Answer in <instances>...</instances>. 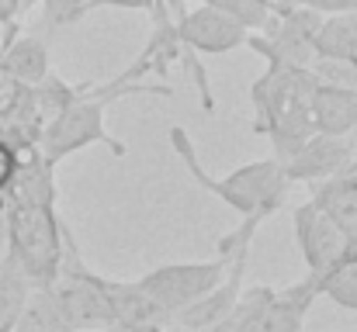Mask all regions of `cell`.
<instances>
[{"mask_svg": "<svg viewBox=\"0 0 357 332\" xmlns=\"http://www.w3.org/2000/svg\"><path fill=\"white\" fill-rule=\"evenodd\" d=\"M312 73L298 66H278L267 63V73L253 80L250 101H253V132L267 135L274 145V159L284 163L309 135V97H312Z\"/></svg>", "mask_w": 357, "mask_h": 332, "instance_id": "1", "label": "cell"}, {"mask_svg": "<svg viewBox=\"0 0 357 332\" xmlns=\"http://www.w3.org/2000/svg\"><path fill=\"white\" fill-rule=\"evenodd\" d=\"M170 145L177 152V159L188 166V173L208 191L215 194L219 201H226L233 212H239L243 219H257V221H267V215H274L281 205H284V194H288V180H284V170L278 159H253L246 166L233 170L229 177H208L195 145H191V135L174 125L170 128Z\"/></svg>", "mask_w": 357, "mask_h": 332, "instance_id": "2", "label": "cell"}, {"mask_svg": "<svg viewBox=\"0 0 357 332\" xmlns=\"http://www.w3.org/2000/svg\"><path fill=\"white\" fill-rule=\"evenodd\" d=\"M7 253L31 287H49L63 263V221L56 205H7Z\"/></svg>", "mask_w": 357, "mask_h": 332, "instance_id": "3", "label": "cell"}, {"mask_svg": "<svg viewBox=\"0 0 357 332\" xmlns=\"http://www.w3.org/2000/svg\"><path fill=\"white\" fill-rule=\"evenodd\" d=\"M174 28H177V38H181V49H184V63L195 77V87L202 94V108L208 114H215V97L208 90V77H205V66L191 56H226L239 45H246V28L239 24L236 17H229L226 10L212 7V3H202V7H191V10H177L174 14Z\"/></svg>", "mask_w": 357, "mask_h": 332, "instance_id": "4", "label": "cell"}, {"mask_svg": "<svg viewBox=\"0 0 357 332\" xmlns=\"http://www.w3.org/2000/svg\"><path fill=\"white\" fill-rule=\"evenodd\" d=\"M319 24H323V14L319 10L302 7V3H291V0H278L271 21L260 31H250L246 35V45L257 56H264L267 63L309 70L312 59H316Z\"/></svg>", "mask_w": 357, "mask_h": 332, "instance_id": "5", "label": "cell"}, {"mask_svg": "<svg viewBox=\"0 0 357 332\" xmlns=\"http://www.w3.org/2000/svg\"><path fill=\"white\" fill-rule=\"evenodd\" d=\"M229 267L233 260L226 256H215L208 263H170V267H156L146 277H139V287L174 319L181 308H188L191 301L208 294L215 284H222Z\"/></svg>", "mask_w": 357, "mask_h": 332, "instance_id": "6", "label": "cell"}, {"mask_svg": "<svg viewBox=\"0 0 357 332\" xmlns=\"http://www.w3.org/2000/svg\"><path fill=\"white\" fill-rule=\"evenodd\" d=\"M295 239H298V249H302L312 277H326L333 267H340L347 256H354V242L312 201L295 208Z\"/></svg>", "mask_w": 357, "mask_h": 332, "instance_id": "7", "label": "cell"}, {"mask_svg": "<svg viewBox=\"0 0 357 332\" xmlns=\"http://www.w3.org/2000/svg\"><path fill=\"white\" fill-rule=\"evenodd\" d=\"M354 159V139L351 135H319L312 132L284 163V180L288 184H319L326 177H337L351 170Z\"/></svg>", "mask_w": 357, "mask_h": 332, "instance_id": "8", "label": "cell"}, {"mask_svg": "<svg viewBox=\"0 0 357 332\" xmlns=\"http://www.w3.org/2000/svg\"><path fill=\"white\" fill-rule=\"evenodd\" d=\"M316 298H323V284L312 274L284 291H271V298L257 308L246 332H302V322L316 305Z\"/></svg>", "mask_w": 357, "mask_h": 332, "instance_id": "9", "label": "cell"}, {"mask_svg": "<svg viewBox=\"0 0 357 332\" xmlns=\"http://www.w3.org/2000/svg\"><path fill=\"white\" fill-rule=\"evenodd\" d=\"M108 305H112V315H115V329L119 332H160L170 326V315L135 284H125V280H108V277H98Z\"/></svg>", "mask_w": 357, "mask_h": 332, "instance_id": "10", "label": "cell"}, {"mask_svg": "<svg viewBox=\"0 0 357 332\" xmlns=\"http://www.w3.org/2000/svg\"><path fill=\"white\" fill-rule=\"evenodd\" d=\"M312 132L319 135H354L357 128V90L316 84L309 97Z\"/></svg>", "mask_w": 357, "mask_h": 332, "instance_id": "11", "label": "cell"}, {"mask_svg": "<svg viewBox=\"0 0 357 332\" xmlns=\"http://www.w3.org/2000/svg\"><path fill=\"white\" fill-rule=\"evenodd\" d=\"M326 219L333 221L351 242H357V180H354V166L326 177L319 184H312V198H309Z\"/></svg>", "mask_w": 357, "mask_h": 332, "instance_id": "12", "label": "cell"}, {"mask_svg": "<svg viewBox=\"0 0 357 332\" xmlns=\"http://www.w3.org/2000/svg\"><path fill=\"white\" fill-rule=\"evenodd\" d=\"M0 63L24 84V87H35L42 84L52 70H49V38L42 35H10L7 45L0 49Z\"/></svg>", "mask_w": 357, "mask_h": 332, "instance_id": "13", "label": "cell"}, {"mask_svg": "<svg viewBox=\"0 0 357 332\" xmlns=\"http://www.w3.org/2000/svg\"><path fill=\"white\" fill-rule=\"evenodd\" d=\"M316 56L357 63V10L354 14H323L316 35Z\"/></svg>", "mask_w": 357, "mask_h": 332, "instance_id": "14", "label": "cell"}, {"mask_svg": "<svg viewBox=\"0 0 357 332\" xmlns=\"http://www.w3.org/2000/svg\"><path fill=\"white\" fill-rule=\"evenodd\" d=\"M28 294H31V284H28L24 270L3 249L0 253V332H10V326L17 322V315L28 301Z\"/></svg>", "mask_w": 357, "mask_h": 332, "instance_id": "15", "label": "cell"}, {"mask_svg": "<svg viewBox=\"0 0 357 332\" xmlns=\"http://www.w3.org/2000/svg\"><path fill=\"white\" fill-rule=\"evenodd\" d=\"M323 284V298L337 301L340 308L357 312V256H347L340 267H333L326 277H319Z\"/></svg>", "mask_w": 357, "mask_h": 332, "instance_id": "16", "label": "cell"}, {"mask_svg": "<svg viewBox=\"0 0 357 332\" xmlns=\"http://www.w3.org/2000/svg\"><path fill=\"white\" fill-rule=\"evenodd\" d=\"M205 3H212V7L226 10L229 17H236L246 31H260L271 21L274 7H278V0H205Z\"/></svg>", "mask_w": 357, "mask_h": 332, "instance_id": "17", "label": "cell"}, {"mask_svg": "<svg viewBox=\"0 0 357 332\" xmlns=\"http://www.w3.org/2000/svg\"><path fill=\"white\" fill-rule=\"evenodd\" d=\"M316 84H330V87H351L357 90V63L351 59H330V56H316L309 66Z\"/></svg>", "mask_w": 357, "mask_h": 332, "instance_id": "18", "label": "cell"}, {"mask_svg": "<svg viewBox=\"0 0 357 332\" xmlns=\"http://www.w3.org/2000/svg\"><path fill=\"white\" fill-rule=\"evenodd\" d=\"M38 3H42V28H45V38H49L52 31L66 28L70 21H80L87 0H38Z\"/></svg>", "mask_w": 357, "mask_h": 332, "instance_id": "19", "label": "cell"}, {"mask_svg": "<svg viewBox=\"0 0 357 332\" xmlns=\"http://www.w3.org/2000/svg\"><path fill=\"white\" fill-rule=\"evenodd\" d=\"M98 7L146 10V14L153 17V24H160V21H170V17H174V10H170V3H167V0H87V3H84V14H87V10H98Z\"/></svg>", "mask_w": 357, "mask_h": 332, "instance_id": "20", "label": "cell"}, {"mask_svg": "<svg viewBox=\"0 0 357 332\" xmlns=\"http://www.w3.org/2000/svg\"><path fill=\"white\" fill-rule=\"evenodd\" d=\"M24 90H28V87H24V84H21V80L0 63V118H7L10 111L21 104Z\"/></svg>", "mask_w": 357, "mask_h": 332, "instance_id": "21", "label": "cell"}, {"mask_svg": "<svg viewBox=\"0 0 357 332\" xmlns=\"http://www.w3.org/2000/svg\"><path fill=\"white\" fill-rule=\"evenodd\" d=\"M291 3L312 7L319 14H354L357 10V0H291Z\"/></svg>", "mask_w": 357, "mask_h": 332, "instance_id": "22", "label": "cell"}, {"mask_svg": "<svg viewBox=\"0 0 357 332\" xmlns=\"http://www.w3.org/2000/svg\"><path fill=\"white\" fill-rule=\"evenodd\" d=\"M14 170H17V149L7 145V142L0 139V194H3V187L10 184Z\"/></svg>", "mask_w": 357, "mask_h": 332, "instance_id": "23", "label": "cell"}, {"mask_svg": "<svg viewBox=\"0 0 357 332\" xmlns=\"http://www.w3.org/2000/svg\"><path fill=\"white\" fill-rule=\"evenodd\" d=\"M14 31H17V28H14V21H7V17H3V14H0V49H3V45H7V38H10V35H14Z\"/></svg>", "mask_w": 357, "mask_h": 332, "instance_id": "24", "label": "cell"}, {"mask_svg": "<svg viewBox=\"0 0 357 332\" xmlns=\"http://www.w3.org/2000/svg\"><path fill=\"white\" fill-rule=\"evenodd\" d=\"M167 3H170V10H174V14H177V10H184V7H181V0H167Z\"/></svg>", "mask_w": 357, "mask_h": 332, "instance_id": "25", "label": "cell"}, {"mask_svg": "<svg viewBox=\"0 0 357 332\" xmlns=\"http://www.w3.org/2000/svg\"><path fill=\"white\" fill-rule=\"evenodd\" d=\"M17 3H21V10H28V7H35L38 0H17Z\"/></svg>", "mask_w": 357, "mask_h": 332, "instance_id": "26", "label": "cell"}, {"mask_svg": "<svg viewBox=\"0 0 357 332\" xmlns=\"http://www.w3.org/2000/svg\"><path fill=\"white\" fill-rule=\"evenodd\" d=\"M354 180H357V163H354Z\"/></svg>", "mask_w": 357, "mask_h": 332, "instance_id": "27", "label": "cell"}, {"mask_svg": "<svg viewBox=\"0 0 357 332\" xmlns=\"http://www.w3.org/2000/svg\"><path fill=\"white\" fill-rule=\"evenodd\" d=\"M354 256H357V242H354Z\"/></svg>", "mask_w": 357, "mask_h": 332, "instance_id": "28", "label": "cell"}, {"mask_svg": "<svg viewBox=\"0 0 357 332\" xmlns=\"http://www.w3.org/2000/svg\"><path fill=\"white\" fill-rule=\"evenodd\" d=\"M105 332H115V329H105Z\"/></svg>", "mask_w": 357, "mask_h": 332, "instance_id": "29", "label": "cell"}]
</instances>
